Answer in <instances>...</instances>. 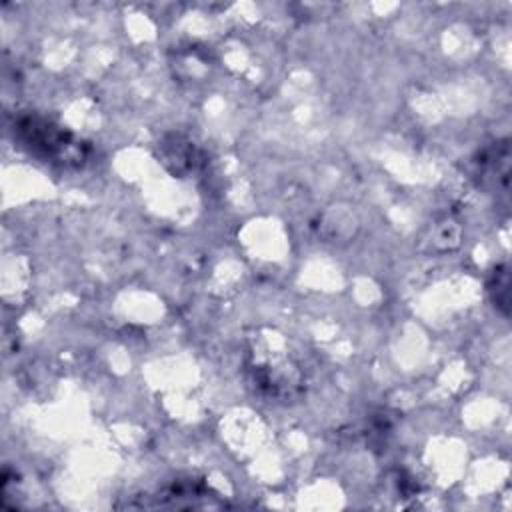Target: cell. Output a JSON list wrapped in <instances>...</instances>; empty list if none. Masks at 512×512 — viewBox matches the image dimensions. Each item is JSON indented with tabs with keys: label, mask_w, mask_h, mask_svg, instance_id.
Segmentation results:
<instances>
[{
	"label": "cell",
	"mask_w": 512,
	"mask_h": 512,
	"mask_svg": "<svg viewBox=\"0 0 512 512\" xmlns=\"http://www.w3.org/2000/svg\"><path fill=\"white\" fill-rule=\"evenodd\" d=\"M20 130L24 132V140L42 150L44 156L54 158V160H76L72 158V150L78 148L76 142H72L60 128L50 126L46 122H38V120H24L20 124Z\"/></svg>",
	"instance_id": "6da1fadb"
}]
</instances>
